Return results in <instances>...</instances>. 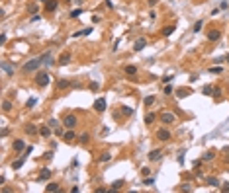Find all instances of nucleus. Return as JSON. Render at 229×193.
Listing matches in <instances>:
<instances>
[{
  "label": "nucleus",
  "instance_id": "nucleus-43",
  "mask_svg": "<svg viewBox=\"0 0 229 193\" xmlns=\"http://www.w3.org/2000/svg\"><path fill=\"white\" fill-rule=\"evenodd\" d=\"M29 12H32V14H35V12H37V6L32 4V6H29Z\"/></svg>",
  "mask_w": 229,
  "mask_h": 193
},
{
  "label": "nucleus",
  "instance_id": "nucleus-10",
  "mask_svg": "<svg viewBox=\"0 0 229 193\" xmlns=\"http://www.w3.org/2000/svg\"><path fill=\"white\" fill-rule=\"evenodd\" d=\"M69 62H70V53H69V51H65L61 57H59V65L65 66V65H69Z\"/></svg>",
  "mask_w": 229,
  "mask_h": 193
},
{
  "label": "nucleus",
  "instance_id": "nucleus-6",
  "mask_svg": "<svg viewBox=\"0 0 229 193\" xmlns=\"http://www.w3.org/2000/svg\"><path fill=\"white\" fill-rule=\"evenodd\" d=\"M94 109H96L98 113H102L104 109H106V99H104V98H98L96 102H94Z\"/></svg>",
  "mask_w": 229,
  "mask_h": 193
},
{
  "label": "nucleus",
  "instance_id": "nucleus-4",
  "mask_svg": "<svg viewBox=\"0 0 229 193\" xmlns=\"http://www.w3.org/2000/svg\"><path fill=\"white\" fill-rule=\"evenodd\" d=\"M63 125H65L67 129H75L76 127V115H73V113L67 115V117L63 119Z\"/></svg>",
  "mask_w": 229,
  "mask_h": 193
},
{
  "label": "nucleus",
  "instance_id": "nucleus-17",
  "mask_svg": "<svg viewBox=\"0 0 229 193\" xmlns=\"http://www.w3.org/2000/svg\"><path fill=\"white\" fill-rule=\"evenodd\" d=\"M161 154H163V152H161L159 148H155V150H151V152H149V160H159Z\"/></svg>",
  "mask_w": 229,
  "mask_h": 193
},
{
  "label": "nucleus",
  "instance_id": "nucleus-19",
  "mask_svg": "<svg viewBox=\"0 0 229 193\" xmlns=\"http://www.w3.org/2000/svg\"><path fill=\"white\" fill-rule=\"evenodd\" d=\"M63 139H65L67 142H70V141H75V133H73V129H69V131L63 135Z\"/></svg>",
  "mask_w": 229,
  "mask_h": 193
},
{
  "label": "nucleus",
  "instance_id": "nucleus-24",
  "mask_svg": "<svg viewBox=\"0 0 229 193\" xmlns=\"http://www.w3.org/2000/svg\"><path fill=\"white\" fill-rule=\"evenodd\" d=\"M155 119H157V115H155V113H147V115H145V123H147V125H151Z\"/></svg>",
  "mask_w": 229,
  "mask_h": 193
},
{
  "label": "nucleus",
  "instance_id": "nucleus-46",
  "mask_svg": "<svg viewBox=\"0 0 229 193\" xmlns=\"http://www.w3.org/2000/svg\"><path fill=\"white\" fill-rule=\"evenodd\" d=\"M157 4V0H149V6H155Z\"/></svg>",
  "mask_w": 229,
  "mask_h": 193
},
{
  "label": "nucleus",
  "instance_id": "nucleus-45",
  "mask_svg": "<svg viewBox=\"0 0 229 193\" xmlns=\"http://www.w3.org/2000/svg\"><path fill=\"white\" fill-rule=\"evenodd\" d=\"M221 191H229V184H223V185H221Z\"/></svg>",
  "mask_w": 229,
  "mask_h": 193
},
{
  "label": "nucleus",
  "instance_id": "nucleus-22",
  "mask_svg": "<svg viewBox=\"0 0 229 193\" xmlns=\"http://www.w3.org/2000/svg\"><path fill=\"white\" fill-rule=\"evenodd\" d=\"M126 74H129V76H135V74H137V68H135L133 65L126 66Z\"/></svg>",
  "mask_w": 229,
  "mask_h": 193
},
{
  "label": "nucleus",
  "instance_id": "nucleus-44",
  "mask_svg": "<svg viewBox=\"0 0 229 193\" xmlns=\"http://www.w3.org/2000/svg\"><path fill=\"white\" fill-rule=\"evenodd\" d=\"M49 127H53V129L57 127V121H55V119H49Z\"/></svg>",
  "mask_w": 229,
  "mask_h": 193
},
{
  "label": "nucleus",
  "instance_id": "nucleus-28",
  "mask_svg": "<svg viewBox=\"0 0 229 193\" xmlns=\"http://www.w3.org/2000/svg\"><path fill=\"white\" fill-rule=\"evenodd\" d=\"M26 133L33 135V133H37V127H35V125H26Z\"/></svg>",
  "mask_w": 229,
  "mask_h": 193
},
{
  "label": "nucleus",
  "instance_id": "nucleus-48",
  "mask_svg": "<svg viewBox=\"0 0 229 193\" xmlns=\"http://www.w3.org/2000/svg\"><path fill=\"white\" fill-rule=\"evenodd\" d=\"M41 2H47V0H41Z\"/></svg>",
  "mask_w": 229,
  "mask_h": 193
},
{
  "label": "nucleus",
  "instance_id": "nucleus-9",
  "mask_svg": "<svg viewBox=\"0 0 229 193\" xmlns=\"http://www.w3.org/2000/svg\"><path fill=\"white\" fill-rule=\"evenodd\" d=\"M190 94H192V88H178V90H176V98H178V99L186 98V96H190Z\"/></svg>",
  "mask_w": 229,
  "mask_h": 193
},
{
  "label": "nucleus",
  "instance_id": "nucleus-15",
  "mask_svg": "<svg viewBox=\"0 0 229 193\" xmlns=\"http://www.w3.org/2000/svg\"><path fill=\"white\" fill-rule=\"evenodd\" d=\"M174 29H176V25H164V28H163V35H164V37L172 35V33H174Z\"/></svg>",
  "mask_w": 229,
  "mask_h": 193
},
{
  "label": "nucleus",
  "instance_id": "nucleus-11",
  "mask_svg": "<svg viewBox=\"0 0 229 193\" xmlns=\"http://www.w3.org/2000/svg\"><path fill=\"white\" fill-rule=\"evenodd\" d=\"M57 10V0H47L45 2V12H55Z\"/></svg>",
  "mask_w": 229,
  "mask_h": 193
},
{
  "label": "nucleus",
  "instance_id": "nucleus-3",
  "mask_svg": "<svg viewBox=\"0 0 229 193\" xmlns=\"http://www.w3.org/2000/svg\"><path fill=\"white\" fill-rule=\"evenodd\" d=\"M161 121H163L164 125H170V123L176 121V115L170 113V111H163V113H161Z\"/></svg>",
  "mask_w": 229,
  "mask_h": 193
},
{
  "label": "nucleus",
  "instance_id": "nucleus-25",
  "mask_svg": "<svg viewBox=\"0 0 229 193\" xmlns=\"http://www.w3.org/2000/svg\"><path fill=\"white\" fill-rule=\"evenodd\" d=\"M123 185H126V184H123L122 179H117V181H114V184H112V189H114V191H116V189H122Z\"/></svg>",
  "mask_w": 229,
  "mask_h": 193
},
{
  "label": "nucleus",
  "instance_id": "nucleus-41",
  "mask_svg": "<svg viewBox=\"0 0 229 193\" xmlns=\"http://www.w3.org/2000/svg\"><path fill=\"white\" fill-rule=\"evenodd\" d=\"M32 150H33V146H32V144H29V146H26V150H23V156L32 154Z\"/></svg>",
  "mask_w": 229,
  "mask_h": 193
},
{
  "label": "nucleus",
  "instance_id": "nucleus-2",
  "mask_svg": "<svg viewBox=\"0 0 229 193\" xmlns=\"http://www.w3.org/2000/svg\"><path fill=\"white\" fill-rule=\"evenodd\" d=\"M51 82V76L47 74L45 70H41V72H37V76H35V84L39 86V88H45L47 84Z\"/></svg>",
  "mask_w": 229,
  "mask_h": 193
},
{
  "label": "nucleus",
  "instance_id": "nucleus-33",
  "mask_svg": "<svg viewBox=\"0 0 229 193\" xmlns=\"http://www.w3.org/2000/svg\"><path fill=\"white\" fill-rule=\"evenodd\" d=\"M90 31H92V29H82V31H79V33H73V37H80V35H88Z\"/></svg>",
  "mask_w": 229,
  "mask_h": 193
},
{
  "label": "nucleus",
  "instance_id": "nucleus-47",
  "mask_svg": "<svg viewBox=\"0 0 229 193\" xmlns=\"http://www.w3.org/2000/svg\"><path fill=\"white\" fill-rule=\"evenodd\" d=\"M225 61H227V62H229V55H225Z\"/></svg>",
  "mask_w": 229,
  "mask_h": 193
},
{
  "label": "nucleus",
  "instance_id": "nucleus-12",
  "mask_svg": "<svg viewBox=\"0 0 229 193\" xmlns=\"http://www.w3.org/2000/svg\"><path fill=\"white\" fill-rule=\"evenodd\" d=\"M14 150H16V152H23V150H26V144H23V141H22V139L14 141Z\"/></svg>",
  "mask_w": 229,
  "mask_h": 193
},
{
  "label": "nucleus",
  "instance_id": "nucleus-20",
  "mask_svg": "<svg viewBox=\"0 0 229 193\" xmlns=\"http://www.w3.org/2000/svg\"><path fill=\"white\" fill-rule=\"evenodd\" d=\"M206 184L208 185H211V187H217V185H219V181H217V178H206Z\"/></svg>",
  "mask_w": 229,
  "mask_h": 193
},
{
  "label": "nucleus",
  "instance_id": "nucleus-37",
  "mask_svg": "<svg viewBox=\"0 0 229 193\" xmlns=\"http://www.w3.org/2000/svg\"><path fill=\"white\" fill-rule=\"evenodd\" d=\"M210 72H211V74H219V72H221V66H211Z\"/></svg>",
  "mask_w": 229,
  "mask_h": 193
},
{
  "label": "nucleus",
  "instance_id": "nucleus-13",
  "mask_svg": "<svg viewBox=\"0 0 229 193\" xmlns=\"http://www.w3.org/2000/svg\"><path fill=\"white\" fill-rule=\"evenodd\" d=\"M49 178H51V170H47V168H43V170H41V174L37 176L39 181H43V179H49Z\"/></svg>",
  "mask_w": 229,
  "mask_h": 193
},
{
  "label": "nucleus",
  "instance_id": "nucleus-26",
  "mask_svg": "<svg viewBox=\"0 0 229 193\" xmlns=\"http://www.w3.org/2000/svg\"><path fill=\"white\" fill-rule=\"evenodd\" d=\"M57 88H59V90L69 88V80H59V82H57Z\"/></svg>",
  "mask_w": 229,
  "mask_h": 193
},
{
  "label": "nucleus",
  "instance_id": "nucleus-1",
  "mask_svg": "<svg viewBox=\"0 0 229 193\" xmlns=\"http://www.w3.org/2000/svg\"><path fill=\"white\" fill-rule=\"evenodd\" d=\"M39 65H43L41 57H39V59H32V61H28L26 65L22 66V70L23 72H33V70H37V68H39Z\"/></svg>",
  "mask_w": 229,
  "mask_h": 193
},
{
  "label": "nucleus",
  "instance_id": "nucleus-36",
  "mask_svg": "<svg viewBox=\"0 0 229 193\" xmlns=\"http://www.w3.org/2000/svg\"><path fill=\"white\" fill-rule=\"evenodd\" d=\"M214 152H206V154H204V160H206V162H210V160H214Z\"/></svg>",
  "mask_w": 229,
  "mask_h": 193
},
{
  "label": "nucleus",
  "instance_id": "nucleus-35",
  "mask_svg": "<svg viewBox=\"0 0 229 193\" xmlns=\"http://www.w3.org/2000/svg\"><path fill=\"white\" fill-rule=\"evenodd\" d=\"M88 139H90V135H88V133H84V135H80V139H79V141L84 144V142H88Z\"/></svg>",
  "mask_w": 229,
  "mask_h": 193
},
{
  "label": "nucleus",
  "instance_id": "nucleus-32",
  "mask_svg": "<svg viewBox=\"0 0 229 193\" xmlns=\"http://www.w3.org/2000/svg\"><path fill=\"white\" fill-rule=\"evenodd\" d=\"M80 14H82V8H76V10H73V12H70V18H79Z\"/></svg>",
  "mask_w": 229,
  "mask_h": 193
},
{
  "label": "nucleus",
  "instance_id": "nucleus-40",
  "mask_svg": "<svg viewBox=\"0 0 229 193\" xmlns=\"http://www.w3.org/2000/svg\"><path fill=\"white\" fill-rule=\"evenodd\" d=\"M122 111L126 113V115H131V113H133V109H131V107H127V105H123V107H122Z\"/></svg>",
  "mask_w": 229,
  "mask_h": 193
},
{
  "label": "nucleus",
  "instance_id": "nucleus-42",
  "mask_svg": "<svg viewBox=\"0 0 229 193\" xmlns=\"http://www.w3.org/2000/svg\"><path fill=\"white\" fill-rule=\"evenodd\" d=\"M37 104V99L35 98H32V99H28V107H33V105Z\"/></svg>",
  "mask_w": 229,
  "mask_h": 193
},
{
  "label": "nucleus",
  "instance_id": "nucleus-8",
  "mask_svg": "<svg viewBox=\"0 0 229 193\" xmlns=\"http://www.w3.org/2000/svg\"><path fill=\"white\" fill-rule=\"evenodd\" d=\"M145 45H147V39L145 37H139L135 41V45H133V51H143L145 49Z\"/></svg>",
  "mask_w": 229,
  "mask_h": 193
},
{
  "label": "nucleus",
  "instance_id": "nucleus-30",
  "mask_svg": "<svg viewBox=\"0 0 229 193\" xmlns=\"http://www.w3.org/2000/svg\"><path fill=\"white\" fill-rule=\"evenodd\" d=\"M108 160H112V154H110V152H104V154L100 156V162H108Z\"/></svg>",
  "mask_w": 229,
  "mask_h": 193
},
{
  "label": "nucleus",
  "instance_id": "nucleus-21",
  "mask_svg": "<svg viewBox=\"0 0 229 193\" xmlns=\"http://www.w3.org/2000/svg\"><path fill=\"white\" fill-rule=\"evenodd\" d=\"M2 70H4L6 74H12V72H14V66L8 65V62H2Z\"/></svg>",
  "mask_w": 229,
  "mask_h": 193
},
{
  "label": "nucleus",
  "instance_id": "nucleus-5",
  "mask_svg": "<svg viewBox=\"0 0 229 193\" xmlns=\"http://www.w3.org/2000/svg\"><path fill=\"white\" fill-rule=\"evenodd\" d=\"M208 39H210V41H219V39H221V31H219V29H210V31H208Z\"/></svg>",
  "mask_w": 229,
  "mask_h": 193
},
{
  "label": "nucleus",
  "instance_id": "nucleus-38",
  "mask_svg": "<svg viewBox=\"0 0 229 193\" xmlns=\"http://www.w3.org/2000/svg\"><path fill=\"white\" fill-rule=\"evenodd\" d=\"M204 94H206V96H211V94H214V88H211V86H206V88H204Z\"/></svg>",
  "mask_w": 229,
  "mask_h": 193
},
{
  "label": "nucleus",
  "instance_id": "nucleus-14",
  "mask_svg": "<svg viewBox=\"0 0 229 193\" xmlns=\"http://www.w3.org/2000/svg\"><path fill=\"white\" fill-rule=\"evenodd\" d=\"M39 135H41L43 139H49L51 137V127H45V125H43V127L39 129Z\"/></svg>",
  "mask_w": 229,
  "mask_h": 193
},
{
  "label": "nucleus",
  "instance_id": "nucleus-16",
  "mask_svg": "<svg viewBox=\"0 0 229 193\" xmlns=\"http://www.w3.org/2000/svg\"><path fill=\"white\" fill-rule=\"evenodd\" d=\"M45 191H49V193H55V191H59V184H55V181L47 184V185H45Z\"/></svg>",
  "mask_w": 229,
  "mask_h": 193
},
{
  "label": "nucleus",
  "instance_id": "nucleus-39",
  "mask_svg": "<svg viewBox=\"0 0 229 193\" xmlns=\"http://www.w3.org/2000/svg\"><path fill=\"white\" fill-rule=\"evenodd\" d=\"M143 184H145V185H153L155 184V178H145V179H143Z\"/></svg>",
  "mask_w": 229,
  "mask_h": 193
},
{
  "label": "nucleus",
  "instance_id": "nucleus-27",
  "mask_svg": "<svg viewBox=\"0 0 229 193\" xmlns=\"http://www.w3.org/2000/svg\"><path fill=\"white\" fill-rule=\"evenodd\" d=\"M2 109H4V111H10V109H12V102L4 99V102H2Z\"/></svg>",
  "mask_w": 229,
  "mask_h": 193
},
{
  "label": "nucleus",
  "instance_id": "nucleus-34",
  "mask_svg": "<svg viewBox=\"0 0 229 193\" xmlns=\"http://www.w3.org/2000/svg\"><path fill=\"white\" fill-rule=\"evenodd\" d=\"M163 92H164L167 96H170V94H174V88H172V86H164V90H163Z\"/></svg>",
  "mask_w": 229,
  "mask_h": 193
},
{
  "label": "nucleus",
  "instance_id": "nucleus-31",
  "mask_svg": "<svg viewBox=\"0 0 229 193\" xmlns=\"http://www.w3.org/2000/svg\"><path fill=\"white\" fill-rule=\"evenodd\" d=\"M98 88H100V84H98V82H90V84H88V90H90V92H96Z\"/></svg>",
  "mask_w": 229,
  "mask_h": 193
},
{
  "label": "nucleus",
  "instance_id": "nucleus-29",
  "mask_svg": "<svg viewBox=\"0 0 229 193\" xmlns=\"http://www.w3.org/2000/svg\"><path fill=\"white\" fill-rule=\"evenodd\" d=\"M202 25H204V22H202V20H198V22H196V24H194V28H192V31H200V29H202Z\"/></svg>",
  "mask_w": 229,
  "mask_h": 193
},
{
  "label": "nucleus",
  "instance_id": "nucleus-23",
  "mask_svg": "<svg viewBox=\"0 0 229 193\" xmlns=\"http://www.w3.org/2000/svg\"><path fill=\"white\" fill-rule=\"evenodd\" d=\"M143 104H145V105H147V107H151V105H153V104H155V96H147V98H145V99H143Z\"/></svg>",
  "mask_w": 229,
  "mask_h": 193
},
{
  "label": "nucleus",
  "instance_id": "nucleus-7",
  "mask_svg": "<svg viewBox=\"0 0 229 193\" xmlns=\"http://www.w3.org/2000/svg\"><path fill=\"white\" fill-rule=\"evenodd\" d=\"M157 139H159V141H168V139H170V131H168V129H159V131H157Z\"/></svg>",
  "mask_w": 229,
  "mask_h": 193
},
{
  "label": "nucleus",
  "instance_id": "nucleus-18",
  "mask_svg": "<svg viewBox=\"0 0 229 193\" xmlns=\"http://www.w3.org/2000/svg\"><path fill=\"white\" fill-rule=\"evenodd\" d=\"M23 162H26V156H22L20 160H16V162H12V170H20L23 166Z\"/></svg>",
  "mask_w": 229,
  "mask_h": 193
},
{
  "label": "nucleus",
  "instance_id": "nucleus-49",
  "mask_svg": "<svg viewBox=\"0 0 229 193\" xmlns=\"http://www.w3.org/2000/svg\"><path fill=\"white\" fill-rule=\"evenodd\" d=\"M67 2H70V0H67Z\"/></svg>",
  "mask_w": 229,
  "mask_h": 193
}]
</instances>
